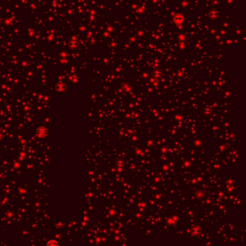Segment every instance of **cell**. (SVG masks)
I'll return each instance as SVG.
<instances>
[{
  "instance_id": "obj_1",
  "label": "cell",
  "mask_w": 246,
  "mask_h": 246,
  "mask_svg": "<svg viewBox=\"0 0 246 246\" xmlns=\"http://www.w3.org/2000/svg\"><path fill=\"white\" fill-rule=\"evenodd\" d=\"M48 131L45 127H40L37 130V134L40 137H45L46 136Z\"/></svg>"
},
{
  "instance_id": "obj_2",
  "label": "cell",
  "mask_w": 246,
  "mask_h": 246,
  "mask_svg": "<svg viewBox=\"0 0 246 246\" xmlns=\"http://www.w3.org/2000/svg\"><path fill=\"white\" fill-rule=\"evenodd\" d=\"M56 89H57L58 91H63V90H64V89H65V86H64L63 84H62V86H61V84H59L57 85Z\"/></svg>"
},
{
  "instance_id": "obj_4",
  "label": "cell",
  "mask_w": 246,
  "mask_h": 246,
  "mask_svg": "<svg viewBox=\"0 0 246 246\" xmlns=\"http://www.w3.org/2000/svg\"><path fill=\"white\" fill-rule=\"evenodd\" d=\"M64 226V223H63L61 221H59L56 224V227H58V228H62Z\"/></svg>"
},
{
  "instance_id": "obj_3",
  "label": "cell",
  "mask_w": 246,
  "mask_h": 246,
  "mask_svg": "<svg viewBox=\"0 0 246 246\" xmlns=\"http://www.w3.org/2000/svg\"><path fill=\"white\" fill-rule=\"evenodd\" d=\"M46 245H48V246H57L58 243H56L54 240H50L49 243H46Z\"/></svg>"
}]
</instances>
